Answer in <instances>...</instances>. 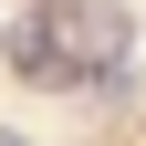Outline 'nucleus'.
<instances>
[{
  "instance_id": "1",
  "label": "nucleus",
  "mask_w": 146,
  "mask_h": 146,
  "mask_svg": "<svg viewBox=\"0 0 146 146\" xmlns=\"http://www.w3.org/2000/svg\"><path fill=\"white\" fill-rule=\"evenodd\" d=\"M52 31H63V63L73 73H94L125 52V11H104V0H73V11H52Z\"/></svg>"
},
{
  "instance_id": "3",
  "label": "nucleus",
  "mask_w": 146,
  "mask_h": 146,
  "mask_svg": "<svg viewBox=\"0 0 146 146\" xmlns=\"http://www.w3.org/2000/svg\"><path fill=\"white\" fill-rule=\"evenodd\" d=\"M0 146H21V136H0Z\"/></svg>"
},
{
  "instance_id": "2",
  "label": "nucleus",
  "mask_w": 146,
  "mask_h": 146,
  "mask_svg": "<svg viewBox=\"0 0 146 146\" xmlns=\"http://www.w3.org/2000/svg\"><path fill=\"white\" fill-rule=\"evenodd\" d=\"M11 63H21L31 84H73V63H63V31H42V21H21V31H11Z\"/></svg>"
}]
</instances>
